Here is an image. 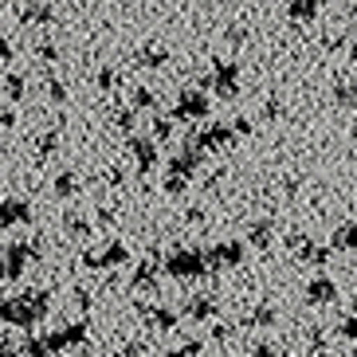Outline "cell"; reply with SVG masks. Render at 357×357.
I'll return each instance as SVG.
<instances>
[{
	"instance_id": "obj_1",
	"label": "cell",
	"mask_w": 357,
	"mask_h": 357,
	"mask_svg": "<svg viewBox=\"0 0 357 357\" xmlns=\"http://www.w3.org/2000/svg\"><path fill=\"white\" fill-rule=\"evenodd\" d=\"M0 357H20V354H8V349H0Z\"/></svg>"
}]
</instances>
